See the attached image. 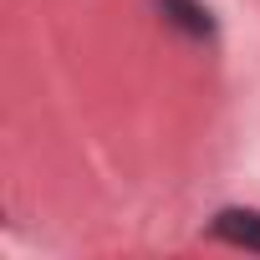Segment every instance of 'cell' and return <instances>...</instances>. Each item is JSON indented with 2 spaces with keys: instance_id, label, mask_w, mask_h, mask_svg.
Returning a JSON list of instances; mask_svg holds the SVG:
<instances>
[{
  "instance_id": "2",
  "label": "cell",
  "mask_w": 260,
  "mask_h": 260,
  "mask_svg": "<svg viewBox=\"0 0 260 260\" xmlns=\"http://www.w3.org/2000/svg\"><path fill=\"white\" fill-rule=\"evenodd\" d=\"M158 11H164V21H169L179 36H189V41H214V16H209L204 0H158Z\"/></svg>"
},
{
  "instance_id": "1",
  "label": "cell",
  "mask_w": 260,
  "mask_h": 260,
  "mask_svg": "<svg viewBox=\"0 0 260 260\" xmlns=\"http://www.w3.org/2000/svg\"><path fill=\"white\" fill-rule=\"evenodd\" d=\"M209 235L224 240V245H235V250H255V255H260V209L230 204V209H219V214L209 219Z\"/></svg>"
}]
</instances>
